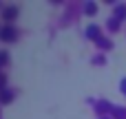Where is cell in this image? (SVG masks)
Returning <instances> with one entry per match:
<instances>
[]
</instances>
